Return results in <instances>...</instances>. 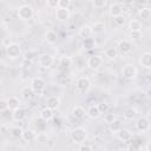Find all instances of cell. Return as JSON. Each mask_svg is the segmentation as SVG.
I'll return each mask as SVG.
<instances>
[{"label":"cell","instance_id":"1","mask_svg":"<svg viewBox=\"0 0 151 151\" xmlns=\"http://www.w3.org/2000/svg\"><path fill=\"white\" fill-rule=\"evenodd\" d=\"M17 15L20 20L22 21H28L33 18L34 12L31 5H21L18 9H17Z\"/></svg>","mask_w":151,"mask_h":151},{"label":"cell","instance_id":"2","mask_svg":"<svg viewBox=\"0 0 151 151\" xmlns=\"http://www.w3.org/2000/svg\"><path fill=\"white\" fill-rule=\"evenodd\" d=\"M86 137H87V133L84 127H76L71 131V139L76 144H80V143L85 142Z\"/></svg>","mask_w":151,"mask_h":151},{"label":"cell","instance_id":"3","mask_svg":"<svg viewBox=\"0 0 151 151\" xmlns=\"http://www.w3.org/2000/svg\"><path fill=\"white\" fill-rule=\"evenodd\" d=\"M6 54L8 58L11 59H17L21 55V46L17 42H12V44H8L6 46Z\"/></svg>","mask_w":151,"mask_h":151},{"label":"cell","instance_id":"4","mask_svg":"<svg viewBox=\"0 0 151 151\" xmlns=\"http://www.w3.org/2000/svg\"><path fill=\"white\" fill-rule=\"evenodd\" d=\"M90 87H91V81H90V79L87 77H80V78L77 79L76 88H77L78 92H81V93L87 92L90 90Z\"/></svg>","mask_w":151,"mask_h":151},{"label":"cell","instance_id":"5","mask_svg":"<svg viewBox=\"0 0 151 151\" xmlns=\"http://www.w3.org/2000/svg\"><path fill=\"white\" fill-rule=\"evenodd\" d=\"M31 87L34 91V93H42L46 87V83L40 77H34L31 81Z\"/></svg>","mask_w":151,"mask_h":151},{"label":"cell","instance_id":"6","mask_svg":"<svg viewBox=\"0 0 151 151\" xmlns=\"http://www.w3.org/2000/svg\"><path fill=\"white\" fill-rule=\"evenodd\" d=\"M86 64H87V66H88L91 70L97 71V70H99L100 66L103 65V58H101L100 55H98V54H93V55L88 57Z\"/></svg>","mask_w":151,"mask_h":151},{"label":"cell","instance_id":"7","mask_svg":"<svg viewBox=\"0 0 151 151\" xmlns=\"http://www.w3.org/2000/svg\"><path fill=\"white\" fill-rule=\"evenodd\" d=\"M122 76L125 79H129V80L136 78V76H137V68H136V66H133L132 64H126L122 68Z\"/></svg>","mask_w":151,"mask_h":151},{"label":"cell","instance_id":"8","mask_svg":"<svg viewBox=\"0 0 151 151\" xmlns=\"http://www.w3.org/2000/svg\"><path fill=\"white\" fill-rule=\"evenodd\" d=\"M38 61H39L40 67H42V68H50L53 65V63H54V58H53V55H51L48 53H44V54L39 55Z\"/></svg>","mask_w":151,"mask_h":151},{"label":"cell","instance_id":"9","mask_svg":"<svg viewBox=\"0 0 151 151\" xmlns=\"http://www.w3.org/2000/svg\"><path fill=\"white\" fill-rule=\"evenodd\" d=\"M136 129L139 132H147L150 130V119L146 117H140L136 122Z\"/></svg>","mask_w":151,"mask_h":151},{"label":"cell","instance_id":"10","mask_svg":"<svg viewBox=\"0 0 151 151\" xmlns=\"http://www.w3.org/2000/svg\"><path fill=\"white\" fill-rule=\"evenodd\" d=\"M54 15H55V19L58 21H67L70 19V11H68V8H60V7H58L55 9Z\"/></svg>","mask_w":151,"mask_h":151},{"label":"cell","instance_id":"11","mask_svg":"<svg viewBox=\"0 0 151 151\" xmlns=\"http://www.w3.org/2000/svg\"><path fill=\"white\" fill-rule=\"evenodd\" d=\"M26 116H27V111L20 106L17 107L15 110H13V112H12V119L14 122H22L26 118Z\"/></svg>","mask_w":151,"mask_h":151},{"label":"cell","instance_id":"12","mask_svg":"<svg viewBox=\"0 0 151 151\" xmlns=\"http://www.w3.org/2000/svg\"><path fill=\"white\" fill-rule=\"evenodd\" d=\"M118 48L123 54L130 53L131 50H132V42L130 40H127V39H123V40H120L118 42Z\"/></svg>","mask_w":151,"mask_h":151},{"label":"cell","instance_id":"13","mask_svg":"<svg viewBox=\"0 0 151 151\" xmlns=\"http://www.w3.org/2000/svg\"><path fill=\"white\" fill-rule=\"evenodd\" d=\"M46 106L52 109L53 111L54 110H58L59 106H60V98L58 96H50L46 100Z\"/></svg>","mask_w":151,"mask_h":151},{"label":"cell","instance_id":"14","mask_svg":"<svg viewBox=\"0 0 151 151\" xmlns=\"http://www.w3.org/2000/svg\"><path fill=\"white\" fill-rule=\"evenodd\" d=\"M139 64L144 68H150L151 67V53L150 52H144L139 58Z\"/></svg>","mask_w":151,"mask_h":151},{"label":"cell","instance_id":"15","mask_svg":"<svg viewBox=\"0 0 151 151\" xmlns=\"http://www.w3.org/2000/svg\"><path fill=\"white\" fill-rule=\"evenodd\" d=\"M92 34H93L92 28H91V26H88V25H83V26L79 28V31H78V35H79L81 39L88 38V37H91Z\"/></svg>","mask_w":151,"mask_h":151},{"label":"cell","instance_id":"16","mask_svg":"<svg viewBox=\"0 0 151 151\" xmlns=\"http://www.w3.org/2000/svg\"><path fill=\"white\" fill-rule=\"evenodd\" d=\"M117 134H118V138L122 140V142H130L131 139H132V133L127 130V129H120L118 132H117Z\"/></svg>","mask_w":151,"mask_h":151},{"label":"cell","instance_id":"17","mask_svg":"<svg viewBox=\"0 0 151 151\" xmlns=\"http://www.w3.org/2000/svg\"><path fill=\"white\" fill-rule=\"evenodd\" d=\"M53 116H54L53 110L50 109V107H47V106L44 107V109L40 111V118H41L42 120H45V122L52 120V119H53Z\"/></svg>","mask_w":151,"mask_h":151},{"label":"cell","instance_id":"18","mask_svg":"<svg viewBox=\"0 0 151 151\" xmlns=\"http://www.w3.org/2000/svg\"><path fill=\"white\" fill-rule=\"evenodd\" d=\"M44 38H45V40H46L48 44H55L57 40H58V34H57L55 31H53V29H48V31L45 32Z\"/></svg>","mask_w":151,"mask_h":151},{"label":"cell","instance_id":"19","mask_svg":"<svg viewBox=\"0 0 151 151\" xmlns=\"http://www.w3.org/2000/svg\"><path fill=\"white\" fill-rule=\"evenodd\" d=\"M85 114H86V111H85V109H84L83 106H80V105H76V106L72 109V116H73L74 118H77V119H83V118L85 117Z\"/></svg>","mask_w":151,"mask_h":151},{"label":"cell","instance_id":"20","mask_svg":"<svg viewBox=\"0 0 151 151\" xmlns=\"http://www.w3.org/2000/svg\"><path fill=\"white\" fill-rule=\"evenodd\" d=\"M35 136H37V133H35L32 129H26V130H24V131H22L21 138H22L25 142L31 143V142H33V140L35 139Z\"/></svg>","mask_w":151,"mask_h":151},{"label":"cell","instance_id":"21","mask_svg":"<svg viewBox=\"0 0 151 151\" xmlns=\"http://www.w3.org/2000/svg\"><path fill=\"white\" fill-rule=\"evenodd\" d=\"M109 13L112 18L120 15V14H123V7L120 6V4H112L109 8Z\"/></svg>","mask_w":151,"mask_h":151},{"label":"cell","instance_id":"22","mask_svg":"<svg viewBox=\"0 0 151 151\" xmlns=\"http://www.w3.org/2000/svg\"><path fill=\"white\" fill-rule=\"evenodd\" d=\"M20 94H21V97H22L25 100H31V99L34 97V91L32 90L31 86H25V87L21 88Z\"/></svg>","mask_w":151,"mask_h":151},{"label":"cell","instance_id":"23","mask_svg":"<svg viewBox=\"0 0 151 151\" xmlns=\"http://www.w3.org/2000/svg\"><path fill=\"white\" fill-rule=\"evenodd\" d=\"M86 114H87L90 118H92V119H97V118L100 116V112H99V110H98V106H97V105H91V106H88V109L86 110Z\"/></svg>","mask_w":151,"mask_h":151},{"label":"cell","instance_id":"24","mask_svg":"<svg viewBox=\"0 0 151 151\" xmlns=\"http://www.w3.org/2000/svg\"><path fill=\"white\" fill-rule=\"evenodd\" d=\"M129 29H130V32H139V31H142L140 21L136 20V19H131L129 21Z\"/></svg>","mask_w":151,"mask_h":151},{"label":"cell","instance_id":"25","mask_svg":"<svg viewBox=\"0 0 151 151\" xmlns=\"http://www.w3.org/2000/svg\"><path fill=\"white\" fill-rule=\"evenodd\" d=\"M104 54H105V57H106L107 59L113 60V59H116V58L118 57V51H117L116 47H107V48L105 50Z\"/></svg>","mask_w":151,"mask_h":151},{"label":"cell","instance_id":"26","mask_svg":"<svg viewBox=\"0 0 151 151\" xmlns=\"http://www.w3.org/2000/svg\"><path fill=\"white\" fill-rule=\"evenodd\" d=\"M109 129H110V131L111 132H114V133H117L120 129H122V122L119 120V119H113L111 123H109Z\"/></svg>","mask_w":151,"mask_h":151},{"label":"cell","instance_id":"27","mask_svg":"<svg viewBox=\"0 0 151 151\" xmlns=\"http://www.w3.org/2000/svg\"><path fill=\"white\" fill-rule=\"evenodd\" d=\"M138 14L143 20H150V18H151V8L150 7H142L139 9Z\"/></svg>","mask_w":151,"mask_h":151},{"label":"cell","instance_id":"28","mask_svg":"<svg viewBox=\"0 0 151 151\" xmlns=\"http://www.w3.org/2000/svg\"><path fill=\"white\" fill-rule=\"evenodd\" d=\"M83 47L85 50H92V48H94L96 47V40L93 38H91V37L83 39Z\"/></svg>","mask_w":151,"mask_h":151},{"label":"cell","instance_id":"29","mask_svg":"<svg viewBox=\"0 0 151 151\" xmlns=\"http://www.w3.org/2000/svg\"><path fill=\"white\" fill-rule=\"evenodd\" d=\"M136 116H137V110L134 107H129L124 111V118L126 120H132L136 118Z\"/></svg>","mask_w":151,"mask_h":151},{"label":"cell","instance_id":"30","mask_svg":"<svg viewBox=\"0 0 151 151\" xmlns=\"http://www.w3.org/2000/svg\"><path fill=\"white\" fill-rule=\"evenodd\" d=\"M91 28H92V32L93 33H101V32L105 31V24L103 21H96L91 26Z\"/></svg>","mask_w":151,"mask_h":151},{"label":"cell","instance_id":"31","mask_svg":"<svg viewBox=\"0 0 151 151\" xmlns=\"http://www.w3.org/2000/svg\"><path fill=\"white\" fill-rule=\"evenodd\" d=\"M59 63H60V65H61L63 67L68 68V67H71V66H72L73 60H72V58H71V57H68V55H63V57L60 58Z\"/></svg>","mask_w":151,"mask_h":151},{"label":"cell","instance_id":"32","mask_svg":"<svg viewBox=\"0 0 151 151\" xmlns=\"http://www.w3.org/2000/svg\"><path fill=\"white\" fill-rule=\"evenodd\" d=\"M7 103H8V109L12 110V111L15 110L17 107H19V105H20V101L17 97H9L7 99Z\"/></svg>","mask_w":151,"mask_h":151},{"label":"cell","instance_id":"33","mask_svg":"<svg viewBox=\"0 0 151 151\" xmlns=\"http://www.w3.org/2000/svg\"><path fill=\"white\" fill-rule=\"evenodd\" d=\"M97 106H98V110H99L100 114H104V113L110 111V104L106 103V101H101V103L97 104Z\"/></svg>","mask_w":151,"mask_h":151},{"label":"cell","instance_id":"34","mask_svg":"<svg viewBox=\"0 0 151 151\" xmlns=\"http://www.w3.org/2000/svg\"><path fill=\"white\" fill-rule=\"evenodd\" d=\"M22 131H24V130H22L21 127H19V126H12L11 130H9L11 134H12L14 138H20L21 134H22Z\"/></svg>","mask_w":151,"mask_h":151},{"label":"cell","instance_id":"35","mask_svg":"<svg viewBox=\"0 0 151 151\" xmlns=\"http://www.w3.org/2000/svg\"><path fill=\"white\" fill-rule=\"evenodd\" d=\"M35 139H37V142L44 144V143H46V142L48 140V136H47L45 132H39V133L35 136Z\"/></svg>","mask_w":151,"mask_h":151},{"label":"cell","instance_id":"36","mask_svg":"<svg viewBox=\"0 0 151 151\" xmlns=\"http://www.w3.org/2000/svg\"><path fill=\"white\" fill-rule=\"evenodd\" d=\"M113 21H114V24H116L117 26H123L124 22H125V18H124L123 14H120V15L114 17V18H113Z\"/></svg>","mask_w":151,"mask_h":151},{"label":"cell","instance_id":"37","mask_svg":"<svg viewBox=\"0 0 151 151\" xmlns=\"http://www.w3.org/2000/svg\"><path fill=\"white\" fill-rule=\"evenodd\" d=\"M92 4H93V7L94 8H103L105 5H106V0H91Z\"/></svg>","mask_w":151,"mask_h":151},{"label":"cell","instance_id":"38","mask_svg":"<svg viewBox=\"0 0 151 151\" xmlns=\"http://www.w3.org/2000/svg\"><path fill=\"white\" fill-rule=\"evenodd\" d=\"M78 150H79V151H91V150H93V146L90 145V144H85V143L83 142V143H80V145L78 146Z\"/></svg>","mask_w":151,"mask_h":151},{"label":"cell","instance_id":"39","mask_svg":"<svg viewBox=\"0 0 151 151\" xmlns=\"http://www.w3.org/2000/svg\"><path fill=\"white\" fill-rule=\"evenodd\" d=\"M130 37L132 40L137 41V40H140L142 39V31L139 32H130Z\"/></svg>","mask_w":151,"mask_h":151},{"label":"cell","instance_id":"40","mask_svg":"<svg viewBox=\"0 0 151 151\" xmlns=\"http://www.w3.org/2000/svg\"><path fill=\"white\" fill-rule=\"evenodd\" d=\"M113 119H116V116L113 114V113H109V112H106V113H104V120L109 124V123H111Z\"/></svg>","mask_w":151,"mask_h":151},{"label":"cell","instance_id":"41","mask_svg":"<svg viewBox=\"0 0 151 151\" xmlns=\"http://www.w3.org/2000/svg\"><path fill=\"white\" fill-rule=\"evenodd\" d=\"M8 110V103H7V99H1L0 100V112H4Z\"/></svg>","mask_w":151,"mask_h":151},{"label":"cell","instance_id":"42","mask_svg":"<svg viewBox=\"0 0 151 151\" xmlns=\"http://www.w3.org/2000/svg\"><path fill=\"white\" fill-rule=\"evenodd\" d=\"M70 4H71L70 0H59L58 7H60V8H68L70 7Z\"/></svg>","mask_w":151,"mask_h":151},{"label":"cell","instance_id":"43","mask_svg":"<svg viewBox=\"0 0 151 151\" xmlns=\"http://www.w3.org/2000/svg\"><path fill=\"white\" fill-rule=\"evenodd\" d=\"M46 4L50 8H57L58 4H59V0H46Z\"/></svg>","mask_w":151,"mask_h":151},{"label":"cell","instance_id":"44","mask_svg":"<svg viewBox=\"0 0 151 151\" xmlns=\"http://www.w3.org/2000/svg\"><path fill=\"white\" fill-rule=\"evenodd\" d=\"M120 2H122V4H131L132 0H120Z\"/></svg>","mask_w":151,"mask_h":151}]
</instances>
